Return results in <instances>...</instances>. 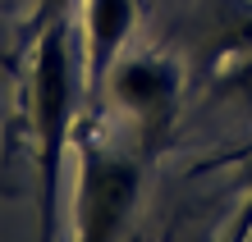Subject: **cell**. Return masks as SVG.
Returning a JSON list of instances; mask_svg holds the SVG:
<instances>
[{"instance_id": "6da1fadb", "label": "cell", "mask_w": 252, "mask_h": 242, "mask_svg": "<svg viewBox=\"0 0 252 242\" xmlns=\"http://www.w3.org/2000/svg\"><path fill=\"white\" fill-rule=\"evenodd\" d=\"M133 0H87V59H92V78H101L110 55L120 51L128 32Z\"/></svg>"}]
</instances>
